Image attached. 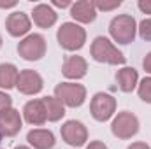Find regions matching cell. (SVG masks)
Listing matches in <instances>:
<instances>
[{
	"mask_svg": "<svg viewBox=\"0 0 151 149\" xmlns=\"http://www.w3.org/2000/svg\"><path fill=\"white\" fill-rule=\"evenodd\" d=\"M91 58L99 63H107V65H123L127 62V58L123 56V53L114 46L107 37H97L91 42L90 47Z\"/></svg>",
	"mask_w": 151,
	"mask_h": 149,
	"instance_id": "6da1fadb",
	"label": "cell"
},
{
	"mask_svg": "<svg viewBox=\"0 0 151 149\" xmlns=\"http://www.w3.org/2000/svg\"><path fill=\"white\" fill-rule=\"evenodd\" d=\"M56 40L60 47L65 51H79L86 42V30L72 21L62 23V27L56 32Z\"/></svg>",
	"mask_w": 151,
	"mask_h": 149,
	"instance_id": "7a4b0ae2",
	"label": "cell"
},
{
	"mask_svg": "<svg viewBox=\"0 0 151 149\" xmlns=\"http://www.w3.org/2000/svg\"><path fill=\"white\" fill-rule=\"evenodd\" d=\"M109 34L118 44H130L137 35V21L130 14H118L109 23Z\"/></svg>",
	"mask_w": 151,
	"mask_h": 149,
	"instance_id": "3957f363",
	"label": "cell"
},
{
	"mask_svg": "<svg viewBox=\"0 0 151 149\" xmlns=\"http://www.w3.org/2000/svg\"><path fill=\"white\" fill-rule=\"evenodd\" d=\"M55 97L65 107H81L86 100V88L77 82H60L55 88Z\"/></svg>",
	"mask_w": 151,
	"mask_h": 149,
	"instance_id": "277c9868",
	"label": "cell"
},
{
	"mask_svg": "<svg viewBox=\"0 0 151 149\" xmlns=\"http://www.w3.org/2000/svg\"><path fill=\"white\" fill-rule=\"evenodd\" d=\"M111 132H113L114 137H118L121 140L132 139L139 132V119H137V116L130 111L118 112V116L111 123Z\"/></svg>",
	"mask_w": 151,
	"mask_h": 149,
	"instance_id": "5b68a950",
	"label": "cell"
},
{
	"mask_svg": "<svg viewBox=\"0 0 151 149\" xmlns=\"http://www.w3.org/2000/svg\"><path fill=\"white\" fill-rule=\"evenodd\" d=\"M18 54L27 62H39L46 54V39L40 34H30L18 44Z\"/></svg>",
	"mask_w": 151,
	"mask_h": 149,
	"instance_id": "8992f818",
	"label": "cell"
},
{
	"mask_svg": "<svg viewBox=\"0 0 151 149\" xmlns=\"http://www.w3.org/2000/svg\"><path fill=\"white\" fill-rule=\"evenodd\" d=\"M90 112L93 116V119L97 121H107L111 119L116 112V98L109 93H95L91 102H90Z\"/></svg>",
	"mask_w": 151,
	"mask_h": 149,
	"instance_id": "52a82bcc",
	"label": "cell"
},
{
	"mask_svg": "<svg viewBox=\"0 0 151 149\" xmlns=\"http://www.w3.org/2000/svg\"><path fill=\"white\" fill-rule=\"evenodd\" d=\"M60 133H62L63 142L69 144L70 148H81L88 140V130H86V126L81 121H76V119L65 121L62 125V128H60Z\"/></svg>",
	"mask_w": 151,
	"mask_h": 149,
	"instance_id": "ba28073f",
	"label": "cell"
},
{
	"mask_svg": "<svg viewBox=\"0 0 151 149\" xmlns=\"http://www.w3.org/2000/svg\"><path fill=\"white\" fill-rule=\"evenodd\" d=\"M16 88L23 95H37V93L42 91V88H44V81H42V77H40L39 72L30 70V69H25V70H21L19 75H18Z\"/></svg>",
	"mask_w": 151,
	"mask_h": 149,
	"instance_id": "9c48e42d",
	"label": "cell"
},
{
	"mask_svg": "<svg viewBox=\"0 0 151 149\" xmlns=\"http://www.w3.org/2000/svg\"><path fill=\"white\" fill-rule=\"evenodd\" d=\"M23 126V119L19 116V111L16 109H7V111L0 112V133L5 137H14L19 133Z\"/></svg>",
	"mask_w": 151,
	"mask_h": 149,
	"instance_id": "30bf717a",
	"label": "cell"
},
{
	"mask_svg": "<svg viewBox=\"0 0 151 149\" xmlns=\"http://www.w3.org/2000/svg\"><path fill=\"white\" fill-rule=\"evenodd\" d=\"M32 28V21L25 12H12L7 16L5 19V30L9 32V35L12 37H23L30 32Z\"/></svg>",
	"mask_w": 151,
	"mask_h": 149,
	"instance_id": "8fae6325",
	"label": "cell"
},
{
	"mask_svg": "<svg viewBox=\"0 0 151 149\" xmlns=\"http://www.w3.org/2000/svg\"><path fill=\"white\" fill-rule=\"evenodd\" d=\"M97 12L99 11L95 9V4L91 0H79V2L72 4V7H70V16L77 23H84V25L93 23L97 18Z\"/></svg>",
	"mask_w": 151,
	"mask_h": 149,
	"instance_id": "7c38bea8",
	"label": "cell"
},
{
	"mask_svg": "<svg viewBox=\"0 0 151 149\" xmlns=\"http://www.w3.org/2000/svg\"><path fill=\"white\" fill-rule=\"evenodd\" d=\"M88 72V62L83 56H69L63 65H62V74L65 75L67 79H83Z\"/></svg>",
	"mask_w": 151,
	"mask_h": 149,
	"instance_id": "4fadbf2b",
	"label": "cell"
},
{
	"mask_svg": "<svg viewBox=\"0 0 151 149\" xmlns=\"http://www.w3.org/2000/svg\"><path fill=\"white\" fill-rule=\"evenodd\" d=\"M23 116H25V121L28 125H34V126H40L47 121L46 109H44V104H42L40 98L27 102L25 107H23Z\"/></svg>",
	"mask_w": 151,
	"mask_h": 149,
	"instance_id": "5bb4252c",
	"label": "cell"
},
{
	"mask_svg": "<svg viewBox=\"0 0 151 149\" xmlns=\"http://www.w3.org/2000/svg\"><path fill=\"white\" fill-rule=\"evenodd\" d=\"M32 19L39 28H51L56 23L58 14L49 4H39L32 11Z\"/></svg>",
	"mask_w": 151,
	"mask_h": 149,
	"instance_id": "9a60e30c",
	"label": "cell"
},
{
	"mask_svg": "<svg viewBox=\"0 0 151 149\" xmlns=\"http://www.w3.org/2000/svg\"><path fill=\"white\" fill-rule=\"evenodd\" d=\"M27 140L34 149H53L56 144V139L51 130L44 128H35L27 133Z\"/></svg>",
	"mask_w": 151,
	"mask_h": 149,
	"instance_id": "2e32d148",
	"label": "cell"
},
{
	"mask_svg": "<svg viewBox=\"0 0 151 149\" xmlns=\"http://www.w3.org/2000/svg\"><path fill=\"white\" fill-rule=\"evenodd\" d=\"M116 82L123 93H132L139 82V74L132 67H123L121 70L116 72Z\"/></svg>",
	"mask_w": 151,
	"mask_h": 149,
	"instance_id": "e0dca14e",
	"label": "cell"
},
{
	"mask_svg": "<svg viewBox=\"0 0 151 149\" xmlns=\"http://www.w3.org/2000/svg\"><path fill=\"white\" fill-rule=\"evenodd\" d=\"M40 100H42V104H44L47 121L56 123V121H60V119L65 116V105H63L56 97H44V98H40Z\"/></svg>",
	"mask_w": 151,
	"mask_h": 149,
	"instance_id": "ac0fdd59",
	"label": "cell"
},
{
	"mask_svg": "<svg viewBox=\"0 0 151 149\" xmlns=\"http://www.w3.org/2000/svg\"><path fill=\"white\" fill-rule=\"evenodd\" d=\"M19 70L12 63H0V88L2 90H11L16 88Z\"/></svg>",
	"mask_w": 151,
	"mask_h": 149,
	"instance_id": "d6986e66",
	"label": "cell"
},
{
	"mask_svg": "<svg viewBox=\"0 0 151 149\" xmlns=\"http://www.w3.org/2000/svg\"><path fill=\"white\" fill-rule=\"evenodd\" d=\"M137 93L142 102L151 104V77H144L141 81V84L137 86Z\"/></svg>",
	"mask_w": 151,
	"mask_h": 149,
	"instance_id": "ffe728a7",
	"label": "cell"
},
{
	"mask_svg": "<svg viewBox=\"0 0 151 149\" xmlns=\"http://www.w3.org/2000/svg\"><path fill=\"white\" fill-rule=\"evenodd\" d=\"M137 30H139V35H141V39H142V40L150 42V40H151V18L142 19V21L139 23Z\"/></svg>",
	"mask_w": 151,
	"mask_h": 149,
	"instance_id": "44dd1931",
	"label": "cell"
},
{
	"mask_svg": "<svg viewBox=\"0 0 151 149\" xmlns=\"http://www.w3.org/2000/svg\"><path fill=\"white\" fill-rule=\"evenodd\" d=\"M93 4H95L97 11H113V9H118L121 5L119 0H114V2H93Z\"/></svg>",
	"mask_w": 151,
	"mask_h": 149,
	"instance_id": "7402d4cb",
	"label": "cell"
},
{
	"mask_svg": "<svg viewBox=\"0 0 151 149\" xmlns=\"http://www.w3.org/2000/svg\"><path fill=\"white\" fill-rule=\"evenodd\" d=\"M12 107V97L7 95L5 91H0V112L7 111Z\"/></svg>",
	"mask_w": 151,
	"mask_h": 149,
	"instance_id": "603a6c76",
	"label": "cell"
},
{
	"mask_svg": "<svg viewBox=\"0 0 151 149\" xmlns=\"http://www.w3.org/2000/svg\"><path fill=\"white\" fill-rule=\"evenodd\" d=\"M137 7L144 12V14H151V0H139Z\"/></svg>",
	"mask_w": 151,
	"mask_h": 149,
	"instance_id": "cb8c5ba5",
	"label": "cell"
},
{
	"mask_svg": "<svg viewBox=\"0 0 151 149\" xmlns=\"http://www.w3.org/2000/svg\"><path fill=\"white\" fill-rule=\"evenodd\" d=\"M86 149H109L104 142H100V140H93V142H90L88 146H86Z\"/></svg>",
	"mask_w": 151,
	"mask_h": 149,
	"instance_id": "d4e9b609",
	"label": "cell"
},
{
	"mask_svg": "<svg viewBox=\"0 0 151 149\" xmlns=\"http://www.w3.org/2000/svg\"><path fill=\"white\" fill-rule=\"evenodd\" d=\"M142 67H144V70H146L148 74H151V51L144 56V60H142Z\"/></svg>",
	"mask_w": 151,
	"mask_h": 149,
	"instance_id": "484cf974",
	"label": "cell"
},
{
	"mask_svg": "<svg viewBox=\"0 0 151 149\" xmlns=\"http://www.w3.org/2000/svg\"><path fill=\"white\" fill-rule=\"evenodd\" d=\"M51 5H55V7H60V9H65V7H72V4L69 2V0H53L51 2Z\"/></svg>",
	"mask_w": 151,
	"mask_h": 149,
	"instance_id": "4316f807",
	"label": "cell"
},
{
	"mask_svg": "<svg viewBox=\"0 0 151 149\" xmlns=\"http://www.w3.org/2000/svg\"><path fill=\"white\" fill-rule=\"evenodd\" d=\"M127 149H151L146 142H132Z\"/></svg>",
	"mask_w": 151,
	"mask_h": 149,
	"instance_id": "83f0119b",
	"label": "cell"
},
{
	"mask_svg": "<svg viewBox=\"0 0 151 149\" xmlns=\"http://www.w3.org/2000/svg\"><path fill=\"white\" fill-rule=\"evenodd\" d=\"M16 0H7V2H4V0H0V9H11V7H16Z\"/></svg>",
	"mask_w": 151,
	"mask_h": 149,
	"instance_id": "f1b7e54d",
	"label": "cell"
},
{
	"mask_svg": "<svg viewBox=\"0 0 151 149\" xmlns=\"http://www.w3.org/2000/svg\"><path fill=\"white\" fill-rule=\"evenodd\" d=\"M14 149H30V148H27V146H16Z\"/></svg>",
	"mask_w": 151,
	"mask_h": 149,
	"instance_id": "f546056e",
	"label": "cell"
},
{
	"mask_svg": "<svg viewBox=\"0 0 151 149\" xmlns=\"http://www.w3.org/2000/svg\"><path fill=\"white\" fill-rule=\"evenodd\" d=\"M2 44H4V40H2V35H0V47H2Z\"/></svg>",
	"mask_w": 151,
	"mask_h": 149,
	"instance_id": "4dcf8cb0",
	"label": "cell"
},
{
	"mask_svg": "<svg viewBox=\"0 0 151 149\" xmlns=\"http://www.w3.org/2000/svg\"><path fill=\"white\" fill-rule=\"evenodd\" d=\"M0 140H2V133H0Z\"/></svg>",
	"mask_w": 151,
	"mask_h": 149,
	"instance_id": "1f68e13d",
	"label": "cell"
}]
</instances>
